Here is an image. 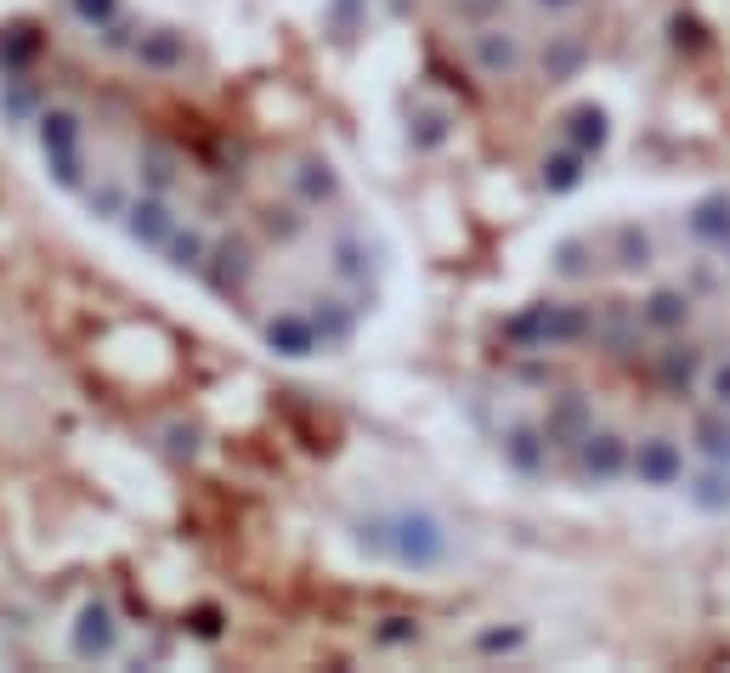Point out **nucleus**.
I'll return each instance as SVG.
<instances>
[{
    "label": "nucleus",
    "instance_id": "nucleus-1",
    "mask_svg": "<svg viewBox=\"0 0 730 673\" xmlns=\"http://www.w3.org/2000/svg\"><path fill=\"white\" fill-rule=\"evenodd\" d=\"M0 97L63 199L267 351L334 357L380 312L385 244L346 171L182 29L74 0L7 40Z\"/></svg>",
    "mask_w": 730,
    "mask_h": 673
}]
</instances>
